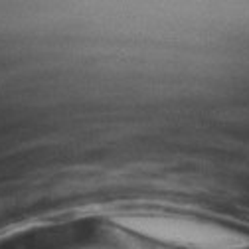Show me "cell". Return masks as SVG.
Wrapping results in <instances>:
<instances>
[{
    "label": "cell",
    "mask_w": 249,
    "mask_h": 249,
    "mask_svg": "<svg viewBox=\"0 0 249 249\" xmlns=\"http://www.w3.org/2000/svg\"><path fill=\"white\" fill-rule=\"evenodd\" d=\"M99 230L89 220L34 226L0 235V249H89Z\"/></svg>",
    "instance_id": "1"
}]
</instances>
